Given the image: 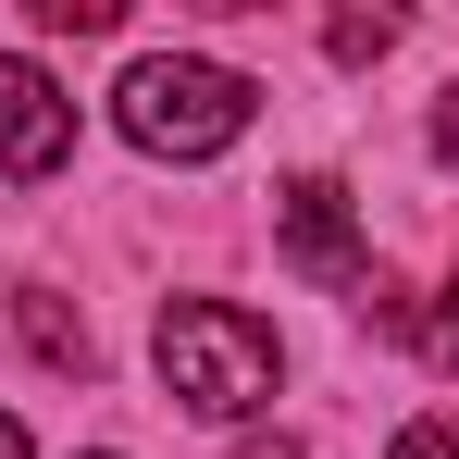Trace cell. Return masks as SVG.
<instances>
[{
  "mask_svg": "<svg viewBox=\"0 0 459 459\" xmlns=\"http://www.w3.org/2000/svg\"><path fill=\"white\" fill-rule=\"evenodd\" d=\"M273 248L299 261L310 286H335V299L373 286V248H360V224H348V186H335V174H299V186L273 199Z\"/></svg>",
  "mask_w": 459,
  "mask_h": 459,
  "instance_id": "cell-3",
  "label": "cell"
},
{
  "mask_svg": "<svg viewBox=\"0 0 459 459\" xmlns=\"http://www.w3.org/2000/svg\"><path fill=\"white\" fill-rule=\"evenodd\" d=\"M410 348H422V360H435V373L459 385V273H447V286H435V310L410 323Z\"/></svg>",
  "mask_w": 459,
  "mask_h": 459,
  "instance_id": "cell-6",
  "label": "cell"
},
{
  "mask_svg": "<svg viewBox=\"0 0 459 459\" xmlns=\"http://www.w3.org/2000/svg\"><path fill=\"white\" fill-rule=\"evenodd\" d=\"M248 100H261V87L236 75V63L150 50V63H125V87H112V125H125L150 161H212V150L248 137Z\"/></svg>",
  "mask_w": 459,
  "mask_h": 459,
  "instance_id": "cell-1",
  "label": "cell"
},
{
  "mask_svg": "<svg viewBox=\"0 0 459 459\" xmlns=\"http://www.w3.org/2000/svg\"><path fill=\"white\" fill-rule=\"evenodd\" d=\"M0 459H25V422H13V410H0Z\"/></svg>",
  "mask_w": 459,
  "mask_h": 459,
  "instance_id": "cell-10",
  "label": "cell"
},
{
  "mask_svg": "<svg viewBox=\"0 0 459 459\" xmlns=\"http://www.w3.org/2000/svg\"><path fill=\"white\" fill-rule=\"evenodd\" d=\"M13 323H25V348H38L50 373H100V335H87V310H63L50 286H25V299H13Z\"/></svg>",
  "mask_w": 459,
  "mask_h": 459,
  "instance_id": "cell-5",
  "label": "cell"
},
{
  "mask_svg": "<svg viewBox=\"0 0 459 459\" xmlns=\"http://www.w3.org/2000/svg\"><path fill=\"white\" fill-rule=\"evenodd\" d=\"M63 161H75V100L38 75L25 50H0V174L38 186V174H63Z\"/></svg>",
  "mask_w": 459,
  "mask_h": 459,
  "instance_id": "cell-4",
  "label": "cell"
},
{
  "mask_svg": "<svg viewBox=\"0 0 459 459\" xmlns=\"http://www.w3.org/2000/svg\"><path fill=\"white\" fill-rule=\"evenodd\" d=\"M150 360H161V385H174L199 422H248V410L273 397V323L236 310V299H174L161 335H150Z\"/></svg>",
  "mask_w": 459,
  "mask_h": 459,
  "instance_id": "cell-2",
  "label": "cell"
},
{
  "mask_svg": "<svg viewBox=\"0 0 459 459\" xmlns=\"http://www.w3.org/2000/svg\"><path fill=\"white\" fill-rule=\"evenodd\" d=\"M323 50H335V63H385V50H397V13H335Z\"/></svg>",
  "mask_w": 459,
  "mask_h": 459,
  "instance_id": "cell-7",
  "label": "cell"
},
{
  "mask_svg": "<svg viewBox=\"0 0 459 459\" xmlns=\"http://www.w3.org/2000/svg\"><path fill=\"white\" fill-rule=\"evenodd\" d=\"M435 161H459V87H447V112H435Z\"/></svg>",
  "mask_w": 459,
  "mask_h": 459,
  "instance_id": "cell-9",
  "label": "cell"
},
{
  "mask_svg": "<svg viewBox=\"0 0 459 459\" xmlns=\"http://www.w3.org/2000/svg\"><path fill=\"white\" fill-rule=\"evenodd\" d=\"M385 459H459V422H447V410H435V422H410V435H397V447H385Z\"/></svg>",
  "mask_w": 459,
  "mask_h": 459,
  "instance_id": "cell-8",
  "label": "cell"
}]
</instances>
